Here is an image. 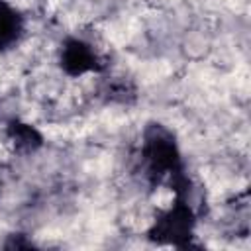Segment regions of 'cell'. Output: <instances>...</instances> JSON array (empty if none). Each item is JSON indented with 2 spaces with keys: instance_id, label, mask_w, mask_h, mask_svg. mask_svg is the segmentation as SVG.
<instances>
[{
  "instance_id": "1",
  "label": "cell",
  "mask_w": 251,
  "mask_h": 251,
  "mask_svg": "<svg viewBox=\"0 0 251 251\" xmlns=\"http://www.w3.org/2000/svg\"><path fill=\"white\" fill-rule=\"evenodd\" d=\"M147 178L151 184L167 182L176 196H186L190 190V180L184 175L180 153L175 141V135L161 124H149L143 131V149H141Z\"/></svg>"
},
{
  "instance_id": "2",
  "label": "cell",
  "mask_w": 251,
  "mask_h": 251,
  "mask_svg": "<svg viewBox=\"0 0 251 251\" xmlns=\"http://www.w3.org/2000/svg\"><path fill=\"white\" fill-rule=\"evenodd\" d=\"M192 229H194V212L182 196H176L175 204L155 220L147 235L155 243L190 247Z\"/></svg>"
},
{
  "instance_id": "3",
  "label": "cell",
  "mask_w": 251,
  "mask_h": 251,
  "mask_svg": "<svg viewBox=\"0 0 251 251\" xmlns=\"http://www.w3.org/2000/svg\"><path fill=\"white\" fill-rule=\"evenodd\" d=\"M61 69L71 76H80L90 71H100L102 65L88 43L71 37L61 49Z\"/></svg>"
},
{
  "instance_id": "4",
  "label": "cell",
  "mask_w": 251,
  "mask_h": 251,
  "mask_svg": "<svg viewBox=\"0 0 251 251\" xmlns=\"http://www.w3.org/2000/svg\"><path fill=\"white\" fill-rule=\"evenodd\" d=\"M6 135H8V139L12 141V145H14V149L18 153H33V151H37L43 145L41 133L33 126L18 122V120L8 124Z\"/></svg>"
},
{
  "instance_id": "5",
  "label": "cell",
  "mask_w": 251,
  "mask_h": 251,
  "mask_svg": "<svg viewBox=\"0 0 251 251\" xmlns=\"http://www.w3.org/2000/svg\"><path fill=\"white\" fill-rule=\"evenodd\" d=\"M24 31V20L18 10L0 0V51L12 47Z\"/></svg>"
},
{
  "instance_id": "6",
  "label": "cell",
  "mask_w": 251,
  "mask_h": 251,
  "mask_svg": "<svg viewBox=\"0 0 251 251\" xmlns=\"http://www.w3.org/2000/svg\"><path fill=\"white\" fill-rule=\"evenodd\" d=\"M106 92H108V98L116 100V102H131L135 98V88L129 82H126V80L112 82Z\"/></svg>"
},
{
  "instance_id": "7",
  "label": "cell",
  "mask_w": 251,
  "mask_h": 251,
  "mask_svg": "<svg viewBox=\"0 0 251 251\" xmlns=\"http://www.w3.org/2000/svg\"><path fill=\"white\" fill-rule=\"evenodd\" d=\"M6 249H22V247H25V249H29V247H33L31 245V241H25L24 239V235L22 233H14L12 237H10V241H6V245H4Z\"/></svg>"
}]
</instances>
